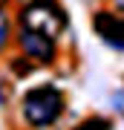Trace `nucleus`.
Wrapping results in <instances>:
<instances>
[{"label":"nucleus","mask_w":124,"mask_h":130,"mask_svg":"<svg viewBox=\"0 0 124 130\" xmlns=\"http://www.w3.org/2000/svg\"><path fill=\"white\" fill-rule=\"evenodd\" d=\"M118 6H121V9H124V0H118Z\"/></svg>","instance_id":"nucleus-7"},{"label":"nucleus","mask_w":124,"mask_h":130,"mask_svg":"<svg viewBox=\"0 0 124 130\" xmlns=\"http://www.w3.org/2000/svg\"><path fill=\"white\" fill-rule=\"evenodd\" d=\"M9 41V18H6V12H3V6H0V46Z\"/></svg>","instance_id":"nucleus-5"},{"label":"nucleus","mask_w":124,"mask_h":130,"mask_svg":"<svg viewBox=\"0 0 124 130\" xmlns=\"http://www.w3.org/2000/svg\"><path fill=\"white\" fill-rule=\"evenodd\" d=\"M0 98H3V93H0Z\"/></svg>","instance_id":"nucleus-8"},{"label":"nucleus","mask_w":124,"mask_h":130,"mask_svg":"<svg viewBox=\"0 0 124 130\" xmlns=\"http://www.w3.org/2000/svg\"><path fill=\"white\" fill-rule=\"evenodd\" d=\"M61 113H64V95H61V90L52 87V84L29 90L26 98H23V116H26V121L32 127L52 124Z\"/></svg>","instance_id":"nucleus-1"},{"label":"nucleus","mask_w":124,"mask_h":130,"mask_svg":"<svg viewBox=\"0 0 124 130\" xmlns=\"http://www.w3.org/2000/svg\"><path fill=\"white\" fill-rule=\"evenodd\" d=\"M92 26L104 43H110L113 49H124V18L113 12H98L92 18Z\"/></svg>","instance_id":"nucleus-3"},{"label":"nucleus","mask_w":124,"mask_h":130,"mask_svg":"<svg viewBox=\"0 0 124 130\" xmlns=\"http://www.w3.org/2000/svg\"><path fill=\"white\" fill-rule=\"evenodd\" d=\"M107 127H110V124H107L104 119H90V121H84L78 130H107Z\"/></svg>","instance_id":"nucleus-6"},{"label":"nucleus","mask_w":124,"mask_h":130,"mask_svg":"<svg viewBox=\"0 0 124 130\" xmlns=\"http://www.w3.org/2000/svg\"><path fill=\"white\" fill-rule=\"evenodd\" d=\"M20 26L41 32L46 38H58L66 29V14L55 0H32L20 12Z\"/></svg>","instance_id":"nucleus-2"},{"label":"nucleus","mask_w":124,"mask_h":130,"mask_svg":"<svg viewBox=\"0 0 124 130\" xmlns=\"http://www.w3.org/2000/svg\"><path fill=\"white\" fill-rule=\"evenodd\" d=\"M20 49L26 52V58H38L43 64H49L55 58V38H46L32 29H20Z\"/></svg>","instance_id":"nucleus-4"}]
</instances>
